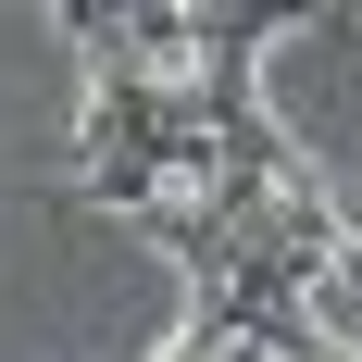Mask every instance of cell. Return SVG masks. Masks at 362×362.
Returning a JSON list of instances; mask_svg holds the SVG:
<instances>
[{
  "mask_svg": "<svg viewBox=\"0 0 362 362\" xmlns=\"http://www.w3.org/2000/svg\"><path fill=\"white\" fill-rule=\"evenodd\" d=\"M238 362H275V350H238Z\"/></svg>",
  "mask_w": 362,
  "mask_h": 362,
  "instance_id": "obj_1",
  "label": "cell"
}]
</instances>
